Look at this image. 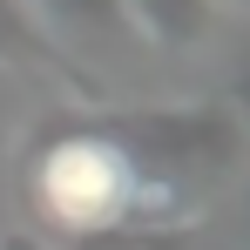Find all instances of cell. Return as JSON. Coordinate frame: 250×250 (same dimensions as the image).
I'll use <instances>...</instances> for the list:
<instances>
[{"label":"cell","mask_w":250,"mask_h":250,"mask_svg":"<svg viewBox=\"0 0 250 250\" xmlns=\"http://www.w3.org/2000/svg\"><path fill=\"white\" fill-rule=\"evenodd\" d=\"M128 14L142 21V34L163 47H189L203 34V0H128Z\"/></svg>","instance_id":"2"},{"label":"cell","mask_w":250,"mask_h":250,"mask_svg":"<svg viewBox=\"0 0 250 250\" xmlns=\"http://www.w3.org/2000/svg\"><path fill=\"white\" fill-rule=\"evenodd\" d=\"M54 250H183V237H95V244H54Z\"/></svg>","instance_id":"3"},{"label":"cell","mask_w":250,"mask_h":250,"mask_svg":"<svg viewBox=\"0 0 250 250\" xmlns=\"http://www.w3.org/2000/svg\"><path fill=\"white\" fill-rule=\"evenodd\" d=\"M21 196L47 244L95 237H189L209 196L169 176L128 122H68L21 163Z\"/></svg>","instance_id":"1"}]
</instances>
